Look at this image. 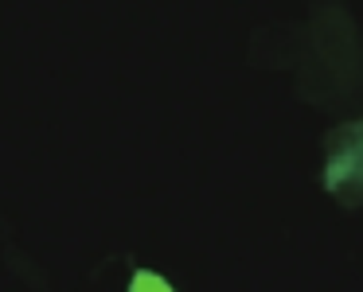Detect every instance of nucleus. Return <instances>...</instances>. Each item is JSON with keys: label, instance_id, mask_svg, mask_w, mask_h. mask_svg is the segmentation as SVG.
I'll return each mask as SVG.
<instances>
[{"label": "nucleus", "instance_id": "obj_1", "mask_svg": "<svg viewBox=\"0 0 363 292\" xmlns=\"http://www.w3.org/2000/svg\"><path fill=\"white\" fill-rule=\"evenodd\" d=\"M328 187L347 203L363 195V125H352L340 133V144L332 148L328 160Z\"/></svg>", "mask_w": 363, "mask_h": 292}, {"label": "nucleus", "instance_id": "obj_2", "mask_svg": "<svg viewBox=\"0 0 363 292\" xmlns=\"http://www.w3.org/2000/svg\"><path fill=\"white\" fill-rule=\"evenodd\" d=\"M129 292H172V288H168L157 273L141 269V273H133V281H129Z\"/></svg>", "mask_w": 363, "mask_h": 292}]
</instances>
